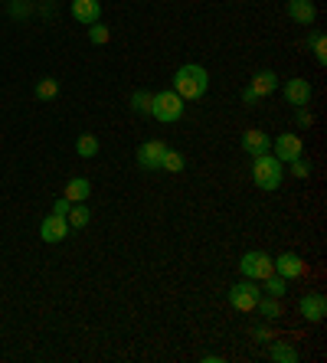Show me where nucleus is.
I'll return each mask as SVG.
<instances>
[{"instance_id":"nucleus-7","label":"nucleus","mask_w":327,"mask_h":363,"mask_svg":"<svg viewBox=\"0 0 327 363\" xmlns=\"http://www.w3.org/2000/svg\"><path fill=\"white\" fill-rule=\"evenodd\" d=\"M275 272L282 275L285 281H294V279H304V272H308V262H304L298 252H282L275 259Z\"/></svg>"},{"instance_id":"nucleus-20","label":"nucleus","mask_w":327,"mask_h":363,"mask_svg":"<svg viewBox=\"0 0 327 363\" xmlns=\"http://www.w3.org/2000/svg\"><path fill=\"white\" fill-rule=\"evenodd\" d=\"M308 43H311V52L321 66H327V40H324V30H311L308 33Z\"/></svg>"},{"instance_id":"nucleus-11","label":"nucleus","mask_w":327,"mask_h":363,"mask_svg":"<svg viewBox=\"0 0 327 363\" xmlns=\"http://www.w3.org/2000/svg\"><path fill=\"white\" fill-rule=\"evenodd\" d=\"M164 151H167V144L164 141H144L138 147V167L141 170H161V161H164Z\"/></svg>"},{"instance_id":"nucleus-17","label":"nucleus","mask_w":327,"mask_h":363,"mask_svg":"<svg viewBox=\"0 0 327 363\" xmlns=\"http://www.w3.org/2000/svg\"><path fill=\"white\" fill-rule=\"evenodd\" d=\"M88 196H92V184H88L86 177H72L69 184H66V200L69 203H86Z\"/></svg>"},{"instance_id":"nucleus-3","label":"nucleus","mask_w":327,"mask_h":363,"mask_svg":"<svg viewBox=\"0 0 327 363\" xmlns=\"http://www.w3.org/2000/svg\"><path fill=\"white\" fill-rule=\"evenodd\" d=\"M151 115H154L157 121H164V125H173V121L183 118V99L173 92V89L154 92L151 95Z\"/></svg>"},{"instance_id":"nucleus-26","label":"nucleus","mask_w":327,"mask_h":363,"mask_svg":"<svg viewBox=\"0 0 327 363\" xmlns=\"http://www.w3.org/2000/svg\"><path fill=\"white\" fill-rule=\"evenodd\" d=\"M131 108L138 111V115H151V92L138 89V92L131 95Z\"/></svg>"},{"instance_id":"nucleus-10","label":"nucleus","mask_w":327,"mask_h":363,"mask_svg":"<svg viewBox=\"0 0 327 363\" xmlns=\"http://www.w3.org/2000/svg\"><path fill=\"white\" fill-rule=\"evenodd\" d=\"M40 236H43V242H50V245L62 242V239L69 236V220H66V216H56V213H50V216L40 223Z\"/></svg>"},{"instance_id":"nucleus-12","label":"nucleus","mask_w":327,"mask_h":363,"mask_svg":"<svg viewBox=\"0 0 327 363\" xmlns=\"http://www.w3.org/2000/svg\"><path fill=\"white\" fill-rule=\"evenodd\" d=\"M285 10H288L292 23H298V26H314V20H318V7L311 0H288Z\"/></svg>"},{"instance_id":"nucleus-21","label":"nucleus","mask_w":327,"mask_h":363,"mask_svg":"<svg viewBox=\"0 0 327 363\" xmlns=\"http://www.w3.org/2000/svg\"><path fill=\"white\" fill-rule=\"evenodd\" d=\"M262 288H265V295H272V298H285V291H288V281H285L278 272H272L268 279H262Z\"/></svg>"},{"instance_id":"nucleus-2","label":"nucleus","mask_w":327,"mask_h":363,"mask_svg":"<svg viewBox=\"0 0 327 363\" xmlns=\"http://www.w3.org/2000/svg\"><path fill=\"white\" fill-rule=\"evenodd\" d=\"M252 180H256V186L258 190H265V194L278 190V186H282V161L272 157V154H258V157H252Z\"/></svg>"},{"instance_id":"nucleus-24","label":"nucleus","mask_w":327,"mask_h":363,"mask_svg":"<svg viewBox=\"0 0 327 363\" xmlns=\"http://www.w3.org/2000/svg\"><path fill=\"white\" fill-rule=\"evenodd\" d=\"M76 154H79V157H95V154H98V138H95V135H79Z\"/></svg>"},{"instance_id":"nucleus-32","label":"nucleus","mask_w":327,"mask_h":363,"mask_svg":"<svg viewBox=\"0 0 327 363\" xmlns=\"http://www.w3.org/2000/svg\"><path fill=\"white\" fill-rule=\"evenodd\" d=\"M203 360H207V363H223V357H219V354H207Z\"/></svg>"},{"instance_id":"nucleus-25","label":"nucleus","mask_w":327,"mask_h":363,"mask_svg":"<svg viewBox=\"0 0 327 363\" xmlns=\"http://www.w3.org/2000/svg\"><path fill=\"white\" fill-rule=\"evenodd\" d=\"M88 40H92L95 46H105V43L112 40V30H108V26H105L102 20H98V23L88 26Z\"/></svg>"},{"instance_id":"nucleus-19","label":"nucleus","mask_w":327,"mask_h":363,"mask_svg":"<svg viewBox=\"0 0 327 363\" xmlns=\"http://www.w3.org/2000/svg\"><path fill=\"white\" fill-rule=\"evenodd\" d=\"M256 311L265 318V321H278L282 318V304H278V298H272V295H262L256 301Z\"/></svg>"},{"instance_id":"nucleus-9","label":"nucleus","mask_w":327,"mask_h":363,"mask_svg":"<svg viewBox=\"0 0 327 363\" xmlns=\"http://www.w3.org/2000/svg\"><path fill=\"white\" fill-rule=\"evenodd\" d=\"M311 92H314V89H311L308 79H288V82L282 85L285 101H288V105H294V108H304V105L311 101Z\"/></svg>"},{"instance_id":"nucleus-29","label":"nucleus","mask_w":327,"mask_h":363,"mask_svg":"<svg viewBox=\"0 0 327 363\" xmlns=\"http://www.w3.org/2000/svg\"><path fill=\"white\" fill-rule=\"evenodd\" d=\"M69 206H72V203L66 200V196H62V200L52 203V213H56V216H66V213H69Z\"/></svg>"},{"instance_id":"nucleus-1","label":"nucleus","mask_w":327,"mask_h":363,"mask_svg":"<svg viewBox=\"0 0 327 363\" xmlns=\"http://www.w3.org/2000/svg\"><path fill=\"white\" fill-rule=\"evenodd\" d=\"M207 89H210V72L203 66H197V62H187V66H180L173 72V92L180 95L183 101L203 99Z\"/></svg>"},{"instance_id":"nucleus-13","label":"nucleus","mask_w":327,"mask_h":363,"mask_svg":"<svg viewBox=\"0 0 327 363\" xmlns=\"http://www.w3.org/2000/svg\"><path fill=\"white\" fill-rule=\"evenodd\" d=\"M72 20L82 26H92L102 20V4L98 0H72Z\"/></svg>"},{"instance_id":"nucleus-4","label":"nucleus","mask_w":327,"mask_h":363,"mask_svg":"<svg viewBox=\"0 0 327 363\" xmlns=\"http://www.w3.org/2000/svg\"><path fill=\"white\" fill-rule=\"evenodd\" d=\"M239 272H242V279L262 281L275 272V259H272L268 252H262V249H256V252H246L239 259Z\"/></svg>"},{"instance_id":"nucleus-15","label":"nucleus","mask_w":327,"mask_h":363,"mask_svg":"<svg viewBox=\"0 0 327 363\" xmlns=\"http://www.w3.org/2000/svg\"><path fill=\"white\" fill-rule=\"evenodd\" d=\"M278 89V76L272 72V69H262V72H256L249 82V92L256 95V99H268V95Z\"/></svg>"},{"instance_id":"nucleus-5","label":"nucleus","mask_w":327,"mask_h":363,"mask_svg":"<svg viewBox=\"0 0 327 363\" xmlns=\"http://www.w3.org/2000/svg\"><path fill=\"white\" fill-rule=\"evenodd\" d=\"M256 285H258V281L242 279L239 285L229 288V304H233L239 314H252V311H256V301L262 298V288H256Z\"/></svg>"},{"instance_id":"nucleus-28","label":"nucleus","mask_w":327,"mask_h":363,"mask_svg":"<svg viewBox=\"0 0 327 363\" xmlns=\"http://www.w3.org/2000/svg\"><path fill=\"white\" fill-rule=\"evenodd\" d=\"M294 121H298V128H311V111H308V105L304 108H294Z\"/></svg>"},{"instance_id":"nucleus-31","label":"nucleus","mask_w":327,"mask_h":363,"mask_svg":"<svg viewBox=\"0 0 327 363\" xmlns=\"http://www.w3.org/2000/svg\"><path fill=\"white\" fill-rule=\"evenodd\" d=\"M242 101H246V105H256V101H258V99H256V95H252V92H249V89H242Z\"/></svg>"},{"instance_id":"nucleus-16","label":"nucleus","mask_w":327,"mask_h":363,"mask_svg":"<svg viewBox=\"0 0 327 363\" xmlns=\"http://www.w3.org/2000/svg\"><path fill=\"white\" fill-rule=\"evenodd\" d=\"M298 347L288 344V340H272V347H268V360L275 363H298Z\"/></svg>"},{"instance_id":"nucleus-30","label":"nucleus","mask_w":327,"mask_h":363,"mask_svg":"<svg viewBox=\"0 0 327 363\" xmlns=\"http://www.w3.org/2000/svg\"><path fill=\"white\" fill-rule=\"evenodd\" d=\"M252 337H256V340H272V330H268V328H262V324H258V328L252 330Z\"/></svg>"},{"instance_id":"nucleus-23","label":"nucleus","mask_w":327,"mask_h":363,"mask_svg":"<svg viewBox=\"0 0 327 363\" xmlns=\"http://www.w3.org/2000/svg\"><path fill=\"white\" fill-rule=\"evenodd\" d=\"M183 154L180 151H173V147H167V151H164V161H161V170H171V174H180L183 170Z\"/></svg>"},{"instance_id":"nucleus-8","label":"nucleus","mask_w":327,"mask_h":363,"mask_svg":"<svg viewBox=\"0 0 327 363\" xmlns=\"http://www.w3.org/2000/svg\"><path fill=\"white\" fill-rule=\"evenodd\" d=\"M298 311H302L304 321L321 324L324 321V314H327V298L321 295V291H308V295L298 301Z\"/></svg>"},{"instance_id":"nucleus-18","label":"nucleus","mask_w":327,"mask_h":363,"mask_svg":"<svg viewBox=\"0 0 327 363\" xmlns=\"http://www.w3.org/2000/svg\"><path fill=\"white\" fill-rule=\"evenodd\" d=\"M66 220H69V229H86L92 223V210H88L86 203H72L69 213H66Z\"/></svg>"},{"instance_id":"nucleus-6","label":"nucleus","mask_w":327,"mask_h":363,"mask_svg":"<svg viewBox=\"0 0 327 363\" xmlns=\"http://www.w3.org/2000/svg\"><path fill=\"white\" fill-rule=\"evenodd\" d=\"M272 147H275V157L282 164H292V161H298V157H304V141L298 135H278L275 141H272Z\"/></svg>"},{"instance_id":"nucleus-27","label":"nucleus","mask_w":327,"mask_h":363,"mask_svg":"<svg viewBox=\"0 0 327 363\" xmlns=\"http://www.w3.org/2000/svg\"><path fill=\"white\" fill-rule=\"evenodd\" d=\"M311 174V164L304 161V157H298V161H292V177H298V180H304Z\"/></svg>"},{"instance_id":"nucleus-14","label":"nucleus","mask_w":327,"mask_h":363,"mask_svg":"<svg viewBox=\"0 0 327 363\" xmlns=\"http://www.w3.org/2000/svg\"><path fill=\"white\" fill-rule=\"evenodd\" d=\"M242 151L249 154V157L268 154V151H272V138H268L265 131H258V128H249V131L242 135Z\"/></svg>"},{"instance_id":"nucleus-22","label":"nucleus","mask_w":327,"mask_h":363,"mask_svg":"<svg viewBox=\"0 0 327 363\" xmlns=\"http://www.w3.org/2000/svg\"><path fill=\"white\" fill-rule=\"evenodd\" d=\"M56 95H59V82H56V79H40V82H36V99L40 101H52L56 99Z\"/></svg>"}]
</instances>
